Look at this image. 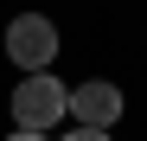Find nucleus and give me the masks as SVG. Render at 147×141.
Wrapping results in <instances>:
<instances>
[{"mask_svg": "<svg viewBox=\"0 0 147 141\" xmlns=\"http://www.w3.org/2000/svg\"><path fill=\"white\" fill-rule=\"evenodd\" d=\"M64 115H70V83L51 77V70H26L19 90H13V122L45 135V128H58Z\"/></svg>", "mask_w": 147, "mask_h": 141, "instance_id": "obj_1", "label": "nucleus"}, {"mask_svg": "<svg viewBox=\"0 0 147 141\" xmlns=\"http://www.w3.org/2000/svg\"><path fill=\"white\" fill-rule=\"evenodd\" d=\"M7 58L19 64V70H51V58H58V26L45 13H19L13 26H7Z\"/></svg>", "mask_w": 147, "mask_h": 141, "instance_id": "obj_2", "label": "nucleus"}, {"mask_svg": "<svg viewBox=\"0 0 147 141\" xmlns=\"http://www.w3.org/2000/svg\"><path fill=\"white\" fill-rule=\"evenodd\" d=\"M70 115H77V128H115V115H121V90L109 77H90L70 90Z\"/></svg>", "mask_w": 147, "mask_h": 141, "instance_id": "obj_3", "label": "nucleus"}, {"mask_svg": "<svg viewBox=\"0 0 147 141\" xmlns=\"http://www.w3.org/2000/svg\"><path fill=\"white\" fill-rule=\"evenodd\" d=\"M58 141H109V128H77V135H58Z\"/></svg>", "mask_w": 147, "mask_h": 141, "instance_id": "obj_4", "label": "nucleus"}, {"mask_svg": "<svg viewBox=\"0 0 147 141\" xmlns=\"http://www.w3.org/2000/svg\"><path fill=\"white\" fill-rule=\"evenodd\" d=\"M7 141H51V135H38V128H19V135H7Z\"/></svg>", "mask_w": 147, "mask_h": 141, "instance_id": "obj_5", "label": "nucleus"}]
</instances>
